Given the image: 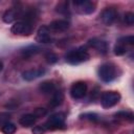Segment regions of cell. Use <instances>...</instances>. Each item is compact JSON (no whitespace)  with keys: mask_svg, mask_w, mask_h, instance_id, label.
Segmentation results:
<instances>
[{"mask_svg":"<svg viewBox=\"0 0 134 134\" xmlns=\"http://www.w3.org/2000/svg\"><path fill=\"white\" fill-rule=\"evenodd\" d=\"M36 40L38 42H40V43H49V42H51L50 30H49L48 26L42 25L41 27H39V29L37 31Z\"/></svg>","mask_w":134,"mask_h":134,"instance_id":"obj_8","label":"cell"},{"mask_svg":"<svg viewBox=\"0 0 134 134\" xmlns=\"http://www.w3.org/2000/svg\"><path fill=\"white\" fill-rule=\"evenodd\" d=\"M65 118H66L65 113L63 112L54 113L50 115V117L44 124V127L46 128V130H55V129L63 128V126L65 125Z\"/></svg>","mask_w":134,"mask_h":134,"instance_id":"obj_2","label":"cell"},{"mask_svg":"<svg viewBox=\"0 0 134 134\" xmlns=\"http://www.w3.org/2000/svg\"><path fill=\"white\" fill-rule=\"evenodd\" d=\"M9 118H10V114H9V113L1 112V113H0V126H3L4 124L8 122Z\"/></svg>","mask_w":134,"mask_h":134,"instance_id":"obj_24","label":"cell"},{"mask_svg":"<svg viewBox=\"0 0 134 134\" xmlns=\"http://www.w3.org/2000/svg\"><path fill=\"white\" fill-rule=\"evenodd\" d=\"M120 100V94L117 91H106L100 96V104L104 108H110L115 106Z\"/></svg>","mask_w":134,"mask_h":134,"instance_id":"obj_4","label":"cell"},{"mask_svg":"<svg viewBox=\"0 0 134 134\" xmlns=\"http://www.w3.org/2000/svg\"><path fill=\"white\" fill-rule=\"evenodd\" d=\"M39 51H40V48H39L38 46H36V45H30V46H27V47L23 48V49L21 50V53H22V55H23L24 58H30V57L37 54Z\"/></svg>","mask_w":134,"mask_h":134,"instance_id":"obj_17","label":"cell"},{"mask_svg":"<svg viewBox=\"0 0 134 134\" xmlns=\"http://www.w3.org/2000/svg\"><path fill=\"white\" fill-rule=\"evenodd\" d=\"M63 100H64V94H63V92L57 90V91L52 94V97H51V99H50L49 105H50L51 107H58V106H60V105L63 103Z\"/></svg>","mask_w":134,"mask_h":134,"instance_id":"obj_16","label":"cell"},{"mask_svg":"<svg viewBox=\"0 0 134 134\" xmlns=\"http://www.w3.org/2000/svg\"><path fill=\"white\" fill-rule=\"evenodd\" d=\"M46 113H47L46 109H44V108H37V109L34 111V113H32V114H34L37 118H40V117L44 116Z\"/></svg>","mask_w":134,"mask_h":134,"instance_id":"obj_25","label":"cell"},{"mask_svg":"<svg viewBox=\"0 0 134 134\" xmlns=\"http://www.w3.org/2000/svg\"><path fill=\"white\" fill-rule=\"evenodd\" d=\"M39 89L43 94H53L57 91L55 84L52 81H45L41 83L39 86Z\"/></svg>","mask_w":134,"mask_h":134,"instance_id":"obj_13","label":"cell"},{"mask_svg":"<svg viewBox=\"0 0 134 134\" xmlns=\"http://www.w3.org/2000/svg\"><path fill=\"white\" fill-rule=\"evenodd\" d=\"M82 118H87L89 120H96L97 119V115L94 113H86L84 115H81Z\"/></svg>","mask_w":134,"mask_h":134,"instance_id":"obj_27","label":"cell"},{"mask_svg":"<svg viewBox=\"0 0 134 134\" xmlns=\"http://www.w3.org/2000/svg\"><path fill=\"white\" fill-rule=\"evenodd\" d=\"M88 44H89L91 47L95 48V49H96L98 52H100V53H106L107 50H108V44H107V42H105V41H103V40H100V39L93 38V39L89 40Z\"/></svg>","mask_w":134,"mask_h":134,"instance_id":"obj_12","label":"cell"},{"mask_svg":"<svg viewBox=\"0 0 134 134\" xmlns=\"http://www.w3.org/2000/svg\"><path fill=\"white\" fill-rule=\"evenodd\" d=\"M37 117L31 113V114H25L23 116H21V118L19 119V124L23 127H30V126H34L37 121Z\"/></svg>","mask_w":134,"mask_h":134,"instance_id":"obj_14","label":"cell"},{"mask_svg":"<svg viewBox=\"0 0 134 134\" xmlns=\"http://www.w3.org/2000/svg\"><path fill=\"white\" fill-rule=\"evenodd\" d=\"M32 30V25L24 20L17 21L13 26H12V32L16 35H23V36H28L31 34Z\"/></svg>","mask_w":134,"mask_h":134,"instance_id":"obj_6","label":"cell"},{"mask_svg":"<svg viewBox=\"0 0 134 134\" xmlns=\"http://www.w3.org/2000/svg\"><path fill=\"white\" fill-rule=\"evenodd\" d=\"M90 58L89 53L87 52V50L84 48V47H80V48H76V49H72L70 50L66 55H65V59L68 63L72 64V65H76V64H80L82 62H85V61H88Z\"/></svg>","mask_w":134,"mask_h":134,"instance_id":"obj_1","label":"cell"},{"mask_svg":"<svg viewBox=\"0 0 134 134\" xmlns=\"http://www.w3.org/2000/svg\"><path fill=\"white\" fill-rule=\"evenodd\" d=\"M16 130H17V128H16V126L14 125V124H12V122H6V124H4L2 127H1V131L4 133V134H14L15 132H16Z\"/></svg>","mask_w":134,"mask_h":134,"instance_id":"obj_18","label":"cell"},{"mask_svg":"<svg viewBox=\"0 0 134 134\" xmlns=\"http://www.w3.org/2000/svg\"><path fill=\"white\" fill-rule=\"evenodd\" d=\"M126 52H127V48H126V45H124V44L117 43L116 46L114 47V53L116 55H122Z\"/></svg>","mask_w":134,"mask_h":134,"instance_id":"obj_19","label":"cell"},{"mask_svg":"<svg viewBox=\"0 0 134 134\" xmlns=\"http://www.w3.org/2000/svg\"><path fill=\"white\" fill-rule=\"evenodd\" d=\"M19 17V12L18 9H15V8H10V9H7L5 10V13L3 14V21L5 23H12L14 22L17 18Z\"/></svg>","mask_w":134,"mask_h":134,"instance_id":"obj_15","label":"cell"},{"mask_svg":"<svg viewBox=\"0 0 134 134\" xmlns=\"http://www.w3.org/2000/svg\"><path fill=\"white\" fill-rule=\"evenodd\" d=\"M48 28L49 30H52L55 32H62L69 28V22L66 20H54L49 24Z\"/></svg>","mask_w":134,"mask_h":134,"instance_id":"obj_10","label":"cell"},{"mask_svg":"<svg viewBox=\"0 0 134 134\" xmlns=\"http://www.w3.org/2000/svg\"><path fill=\"white\" fill-rule=\"evenodd\" d=\"M45 59H46V62L49 64H54L58 62V55L54 54L53 52H47L45 54Z\"/></svg>","mask_w":134,"mask_h":134,"instance_id":"obj_22","label":"cell"},{"mask_svg":"<svg viewBox=\"0 0 134 134\" xmlns=\"http://www.w3.org/2000/svg\"><path fill=\"white\" fill-rule=\"evenodd\" d=\"M118 43L124 44V45H127V44L132 45V44H134V37H133V36H127V37H122V38H120V39L118 40Z\"/></svg>","mask_w":134,"mask_h":134,"instance_id":"obj_21","label":"cell"},{"mask_svg":"<svg viewBox=\"0 0 134 134\" xmlns=\"http://www.w3.org/2000/svg\"><path fill=\"white\" fill-rule=\"evenodd\" d=\"M116 117H119V118H124V119H128L130 121L133 120V114L131 112H125V111H120V112H117L115 114Z\"/></svg>","mask_w":134,"mask_h":134,"instance_id":"obj_20","label":"cell"},{"mask_svg":"<svg viewBox=\"0 0 134 134\" xmlns=\"http://www.w3.org/2000/svg\"><path fill=\"white\" fill-rule=\"evenodd\" d=\"M73 5L75 7V10L82 15L91 14L95 10V4L88 0H75L73 1Z\"/></svg>","mask_w":134,"mask_h":134,"instance_id":"obj_5","label":"cell"},{"mask_svg":"<svg viewBox=\"0 0 134 134\" xmlns=\"http://www.w3.org/2000/svg\"><path fill=\"white\" fill-rule=\"evenodd\" d=\"M115 75H116V69H115L114 65H112L110 63H105L99 66L98 76L103 82L109 83L112 80H114Z\"/></svg>","mask_w":134,"mask_h":134,"instance_id":"obj_3","label":"cell"},{"mask_svg":"<svg viewBox=\"0 0 134 134\" xmlns=\"http://www.w3.org/2000/svg\"><path fill=\"white\" fill-rule=\"evenodd\" d=\"M46 132V128L44 127V125H40V126H36L32 129V133L34 134H44Z\"/></svg>","mask_w":134,"mask_h":134,"instance_id":"obj_26","label":"cell"},{"mask_svg":"<svg viewBox=\"0 0 134 134\" xmlns=\"http://www.w3.org/2000/svg\"><path fill=\"white\" fill-rule=\"evenodd\" d=\"M87 92V84L85 82H76L70 88V94L74 99H81Z\"/></svg>","mask_w":134,"mask_h":134,"instance_id":"obj_7","label":"cell"},{"mask_svg":"<svg viewBox=\"0 0 134 134\" xmlns=\"http://www.w3.org/2000/svg\"><path fill=\"white\" fill-rule=\"evenodd\" d=\"M2 69H3V64H2L1 62H0V71H1Z\"/></svg>","mask_w":134,"mask_h":134,"instance_id":"obj_28","label":"cell"},{"mask_svg":"<svg viewBox=\"0 0 134 134\" xmlns=\"http://www.w3.org/2000/svg\"><path fill=\"white\" fill-rule=\"evenodd\" d=\"M44 73H45V69H42V68L28 69V70H25V71L22 73V77H23L25 81H32V80H36V79L40 77V76L43 75Z\"/></svg>","mask_w":134,"mask_h":134,"instance_id":"obj_11","label":"cell"},{"mask_svg":"<svg viewBox=\"0 0 134 134\" xmlns=\"http://www.w3.org/2000/svg\"><path fill=\"white\" fill-rule=\"evenodd\" d=\"M125 22L128 25H133L134 24V14L131 12H128L125 14Z\"/></svg>","mask_w":134,"mask_h":134,"instance_id":"obj_23","label":"cell"},{"mask_svg":"<svg viewBox=\"0 0 134 134\" xmlns=\"http://www.w3.org/2000/svg\"><path fill=\"white\" fill-rule=\"evenodd\" d=\"M100 18H102V21L106 25H111V24H113V22L116 19V10L114 8H111V7L105 8L102 12Z\"/></svg>","mask_w":134,"mask_h":134,"instance_id":"obj_9","label":"cell"}]
</instances>
